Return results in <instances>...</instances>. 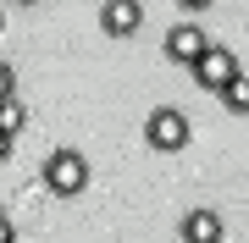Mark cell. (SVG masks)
<instances>
[{
	"label": "cell",
	"instance_id": "obj_9",
	"mask_svg": "<svg viewBox=\"0 0 249 243\" xmlns=\"http://www.w3.org/2000/svg\"><path fill=\"white\" fill-rule=\"evenodd\" d=\"M6 94H17V78H11V61L0 55V99H6Z\"/></svg>",
	"mask_w": 249,
	"mask_h": 243
},
{
	"label": "cell",
	"instance_id": "obj_10",
	"mask_svg": "<svg viewBox=\"0 0 249 243\" xmlns=\"http://www.w3.org/2000/svg\"><path fill=\"white\" fill-rule=\"evenodd\" d=\"M0 243H17V221L11 216H0Z\"/></svg>",
	"mask_w": 249,
	"mask_h": 243
},
{
	"label": "cell",
	"instance_id": "obj_1",
	"mask_svg": "<svg viewBox=\"0 0 249 243\" xmlns=\"http://www.w3.org/2000/svg\"><path fill=\"white\" fill-rule=\"evenodd\" d=\"M83 182H89V161H83L78 149H55L45 161V188L50 194L72 199V194H83Z\"/></svg>",
	"mask_w": 249,
	"mask_h": 243
},
{
	"label": "cell",
	"instance_id": "obj_3",
	"mask_svg": "<svg viewBox=\"0 0 249 243\" xmlns=\"http://www.w3.org/2000/svg\"><path fill=\"white\" fill-rule=\"evenodd\" d=\"M188 116L183 111H172V105H160V111H150V122H144V138H150V149H183L188 144Z\"/></svg>",
	"mask_w": 249,
	"mask_h": 243
},
{
	"label": "cell",
	"instance_id": "obj_8",
	"mask_svg": "<svg viewBox=\"0 0 249 243\" xmlns=\"http://www.w3.org/2000/svg\"><path fill=\"white\" fill-rule=\"evenodd\" d=\"M222 105L232 111V116H249V78H244V72H238V78H232L227 89H222Z\"/></svg>",
	"mask_w": 249,
	"mask_h": 243
},
{
	"label": "cell",
	"instance_id": "obj_4",
	"mask_svg": "<svg viewBox=\"0 0 249 243\" xmlns=\"http://www.w3.org/2000/svg\"><path fill=\"white\" fill-rule=\"evenodd\" d=\"M205 45H211V39H205L199 22H178V28L166 33V55H172L178 66H194L199 55H205Z\"/></svg>",
	"mask_w": 249,
	"mask_h": 243
},
{
	"label": "cell",
	"instance_id": "obj_6",
	"mask_svg": "<svg viewBox=\"0 0 249 243\" xmlns=\"http://www.w3.org/2000/svg\"><path fill=\"white\" fill-rule=\"evenodd\" d=\"M183 243H222V221L211 210H188L183 216Z\"/></svg>",
	"mask_w": 249,
	"mask_h": 243
},
{
	"label": "cell",
	"instance_id": "obj_2",
	"mask_svg": "<svg viewBox=\"0 0 249 243\" xmlns=\"http://www.w3.org/2000/svg\"><path fill=\"white\" fill-rule=\"evenodd\" d=\"M188 72L199 78V89H216V94H222L227 83L238 78V55H232L227 45H205V55H199L194 66H188Z\"/></svg>",
	"mask_w": 249,
	"mask_h": 243
},
{
	"label": "cell",
	"instance_id": "obj_11",
	"mask_svg": "<svg viewBox=\"0 0 249 243\" xmlns=\"http://www.w3.org/2000/svg\"><path fill=\"white\" fill-rule=\"evenodd\" d=\"M6 155H11V138H6V133H0V161H6Z\"/></svg>",
	"mask_w": 249,
	"mask_h": 243
},
{
	"label": "cell",
	"instance_id": "obj_7",
	"mask_svg": "<svg viewBox=\"0 0 249 243\" xmlns=\"http://www.w3.org/2000/svg\"><path fill=\"white\" fill-rule=\"evenodd\" d=\"M22 127H28V105H22V94H6V99H0V133L17 138Z\"/></svg>",
	"mask_w": 249,
	"mask_h": 243
},
{
	"label": "cell",
	"instance_id": "obj_5",
	"mask_svg": "<svg viewBox=\"0 0 249 243\" xmlns=\"http://www.w3.org/2000/svg\"><path fill=\"white\" fill-rule=\"evenodd\" d=\"M144 22V11H139V0H106L100 6V28H106L111 39H127L133 28Z\"/></svg>",
	"mask_w": 249,
	"mask_h": 243
}]
</instances>
